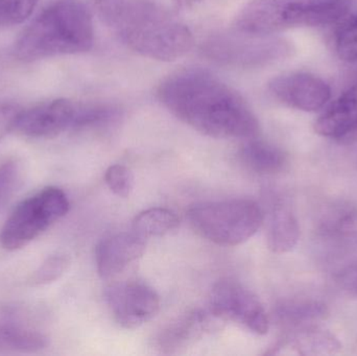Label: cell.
<instances>
[{
    "label": "cell",
    "mask_w": 357,
    "mask_h": 356,
    "mask_svg": "<svg viewBox=\"0 0 357 356\" xmlns=\"http://www.w3.org/2000/svg\"><path fill=\"white\" fill-rule=\"evenodd\" d=\"M21 311L4 309L0 314V353H36L48 346V338L37 328L23 321Z\"/></svg>",
    "instance_id": "cell-13"
},
{
    "label": "cell",
    "mask_w": 357,
    "mask_h": 356,
    "mask_svg": "<svg viewBox=\"0 0 357 356\" xmlns=\"http://www.w3.org/2000/svg\"><path fill=\"white\" fill-rule=\"evenodd\" d=\"M119 117V110L112 105L79 102L73 131L104 127V125H110Z\"/></svg>",
    "instance_id": "cell-21"
},
{
    "label": "cell",
    "mask_w": 357,
    "mask_h": 356,
    "mask_svg": "<svg viewBox=\"0 0 357 356\" xmlns=\"http://www.w3.org/2000/svg\"><path fill=\"white\" fill-rule=\"evenodd\" d=\"M21 180L18 161L8 160L0 165V210L14 196Z\"/></svg>",
    "instance_id": "cell-26"
},
{
    "label": "cell",
    "mask_w": 357,
    "mask_h": 356,
    "mask_svg": "<svg viewBox=\"0 0 357 356\" xmlns=\"http://www.w3.org/2000/svg\"><path fill=\"white\" fill-rule=\"evenodd\" d=\"M158 98L172 114L209 137L253 139L259 133V121L245 98L208 71L174 73L159 86Z\"/></svg>",
    "instance_id": "cell-1"
},
{
    "label": "cell",
    "mask_w": 357,
    "mask_h": 356,
    "mask_svg": "<svg viewBox=\"0 0 357 356\" xmlns=\"http://www.w3.org/2000/svg\"><path fill=\"white\" fill-rule=\"evenodd\" d=\"M201 1V0H180V3L182 6H193V4L197 3V2Z\"/></svg>",
    "instance_id": "cell-29"
},
{
    "label": "cell",
    "mask_w": 357,
    "mask_h": 356,
    "mask_svg": "<svg viewBox=\"0 0 357 356\" xmlns=\"http://www.w3.org/2000/svg\"><path fill=\"white\" fill-rule=\"evenodd\" d=\"M109 189L119 198H128L134 188V176L125 165H111L105 173Z\"/></svg>",
    "instance_id": "cell-25"
},
{
    "label": "cell",
    "mask_w": 357,
    "mask_h": 356,
    "mask_svg": "<svg viewBox=\"0 0 357 356\" xmlns=\"http://www.w3.org/2000/svg\"><path fill=\"white\" fill-rule=\"evenodd\" d=\"M67 194L61 188L48 186L25 199L6 219L0 229V246L17 251L29 246L68 213Z\"/></svg>",
    "instance_id": "cell-6"
},
{
    "label": "cell",
    "mask_w": 357,
    "mask_h": 356,
    "mask_svg": "<svg viewBox=\"0 0 357 356\" xmlns=\"http://www.w3.org/2000/svg\"><path fill=\"white\" fill-rule=\"evenodd\" d=\"M287 332L275 348L289 349L291 353L300 355H335L342 348L341 343L333 334L316 325Z\"/></svg>",
    "instance_id": "cell-15"
},
{
    "label": "cell",
    "mask_w": 357,
    "mask_h": 356,
    "mask_svg": "<svg viewBox=\"0 0 357 356\" xmlns=\"http://www.w3.org/2000/svg\"><path fill=\"white\" fill-rule=\"evenodd\" d=\"M239 157L247 169L259 175L281 173L287 165V157L282 150L254 138L243 146Z\"/></svg>",
    "instance_id": "cell-17"
},
{
    "label": "cell",
    "mask_w": 357,
    "mask_h": 356,
    "mask_svg": "<svg viewBox=\"0 0 357 356\" xmlns=\"http://www.w3.org/2000/svg\"><path fill=\"white\" fill-rule=\"evenodd\" d=\"M210 314L215 319L241 324L259 336L270 330L268 314L259 299L236 280L222 279L214 284Z\"/></svg>",
    "instance_id": "cell-8"
},
{
    "label": "cell",
    "mask_w": 357,
    "mask_h": 356,
    "mask_svg": "<svg viewBox=\"0 0 357 356\" xmlns=\"http://www.w3.org/2000/svg\"><path fill=\"white\" fill-rule=\"evenodd\" d=\"M344 18L335 31V52L344 62L357 64V15Z\"/></svg>",
    "instance_id": "cell-22"
},
{
    "label": "cell",
    "mask_w": 357,
    "mask_h": 356,
    "mask_svg": "<svg viewBox=\"0 0 357 356\" xmlns=\"http://www.w3.org/2000/svg\"><path fill=\"white\" fill-rule=\"evenodd\" d=\"M271 93L289 108L317 112L331 100V88L324 79L308 72L278 75L268 84Z\"/></svg>",
    "instance_id": "cell-11"
},
{
    "label": "cell",
    "mask_w": 357,
    "mask_h": 356,
    "mask_svg": "<svg viewBox=\"0 0 357 356\" xmlns=\"http://www.w3.org/2000/svg\"><path fill=\"white\" fill-rule=\"evenodd\" d=\"M191 228L222 247H235L257 233L264 222L258 203L245 199L199 203L187 212Z\"/></svg>",
    "instance_id": "cell-5"
},
{
    "label": "cell",
    "mask_w": 357,
    "mask_h": 356,
    "mask_svg": "<svg viewBox=\"0 0 357 356\" xmlns=\"http://www.w3.org/2000/svg\"><path fill=\"white\" fill-rule=\"evenodd\" d=\"M107 304L119 325L135 330L156 317L160 298L154 288L138 281H125L109 286Z\"/></svg>",
    "instance_id": "cell-10"
},
{
    "label": "cell",
    "mask_w": 357,
    "mask_h": 356,
    "mask_svg": "<svg viewBox=\"0 0 357 356\" xmlns=\"http://www.w3.org/2000/svg\"><path fill=\"white\" fill-rule=\"evenodd\" d=\"M146 238L135 232H123L105 238L96 247V261L98 275L111 279L123 273L146 252Z\"/></svg>",
    "instance_id": "cell-12"
},
{
    "label": "cell",
    "mask_w": 357,
    "mask_h": 356,
    "mask_svg": "<svg viewBox=\"0 0 357 356\" xmlns=\"http://www.w3.org/2000/svg\"><path fill=\"white\" fill-rule=\"evenodd\" d=\"M314 131L323 137L349 140L357 135V89L350 87L337 98L314 123Z\"/></svg>",
    "instance_id": "cell-14"
},
{
    "label": "cell",
    "mask_w": 357,
    "mask_h": 356,
    "mask_svg": "<svg viewBox=\"0 0 357 356\" xmlns=\"http://www.w3.org/2000/svg\"><path fill=\"white\" fill-rule=\"evenodd\" d=\"M209 325L208 315L199 311H191L163 330L157 338L156 346L163 353H176L201 338Z\"/></svg>",
    "instance_id": "cell-16"
},
{
    "label": "cell",
    "mask_w": 357,
    "mask_h": 356,
    "mask_svg": "<svg viewBox=\"0 0 357 356\" xmlns=\"http://www.w3.org/2000/svg\"><path fill=\"white\" fill-rule=\"evenodd\" d=\"M340 284L348 292L357 295V263L347 268L340 276Z\"/></svg>",
    "instance_id": "cell-28"
},
{
    "label": "cell",
    "mask_w": 357,
    "mask_h": 356,
    "mask_svg": "<svg viewBox=\"0 0 357 356\" xmlns=\"http://www.w3.org/2000/svg\"><path fill=\"white\" fill-rule=\"evenodd\" d=\"M350 0H252L236 18V31L256 36L297 27H316L341 21Z\"/></svg>",
    "instance_id": "cell-4"
},
{
    "label": "cell",
    "mask_w": 357,
    "mask_h": 356,
    "mask_svg": "<svg viewBox=\"0 0 357 356\" xmlns=\"http://www.w3.org/2000/svg\"><path fill=\"white\" fill-rule=\"evenodd\" d=\"M70 257L65 253H56L48 256L31 276L33 286H48L58 281L70 267Z\"/></svg>",
    "instance_id": "cell-23"
},
{
    "label": "cell",
    "mask_w": 357,
    "mask_h": 356,
    "mask_svg": "<svg viewBox=\"0 0 357 356\" xmlns=\"http://www.w3.org/2000/svg\"><path fill=\"white\" fill-rule=\"evenodd\" d=\"M299 238V224L291 209L284 205L275 207L268 224V245L270 250L277 254L291 252L297 246Z\"/></svg>",
    "instance_id": "cell-18"
},
{
    "label": "cell",
    "mask_w": 357,
    "mask_h": 356,
    "mask_svg": "<svg viewBox=\"0 0 357 356\" xmlns=\"http://www.w3.org/2000/svg\"><path fill=\"white\" fill-rule=\"evenodd\" d=\"M178 224L177 215L169 209L151 208L136 215L132 229L142 238H154L169 233Z\"/></svg>",
    "instance_id": "cell-20"
},
{
    "label": "cell",
    "mask_w": 357,
    "mask_h": 356,
    "mask_svg": "<svg viewBox=\"0 0 357 356\" xmlns=\"http://www.w3.org/2000/svg\"><path fill=\"white\" fill-rule=\"evenodd\" d=\"M77 105L79 102L62 98L19 109L12 132L31 139H52L73 131Z\"/></svg>",
    "instance_id": "cell-9"
},
{
    "label": "cell",
    "mask_w": 357,
    "mask_h": 356,
    "mask_svg": "<svg viewBox=\"0 0 357 356\" xmlns=\"http://www.w3.org/2000/svg\"><path fill=\"white\" fill-rule=\"evenodd\" d=\"M93 6L102 22L142 56L171 62L192 48L188 26L153 0H93Z\"/></svg>",
    "instance_id": "cell-2"
},
{
    "label": "cell",
    "mask_w": 357,
    "mask_h": 356,
    "mask_svg": "<svg viewBox=\"0 0 357 356\" xmlns=\"http://www.w3.org/2000/svg\"><path fill=\"white\" fill-rule=\"evenodd\" d=\"M328 315L326 305L318 301H287L276 309L277 322L287 330L314 325Z\"/></svg>",
    "instance_id": "cell-19"
},
{
    "label": "cell",
    "mask_w": 357,
    "mask_h": 356,
    "mask_svg": "<svg viewBox=\"0 0 357 356\" xmlns=\"http://www.w3.org/2000/svg\"><path fill=\"white\" fill-rule=\"evenodd\" d=\"M351 87L356 88V89H357V72H356V79H354V85H352Z\"/></svg>",
    "instance_id": "cell-30"
},
{
    "label": "cell",
    "mask_w": 357,
    "mask_h": 356,
    "mask_svg": "<svg viewBox=\"0 0 357 356\" xmlns=\"http://www.w3.org/2000/svg\"><path fill=\"white\" fill-rule=\"evenodd\" d=\"M19 108L15 105L1 102L0 104V142L13 130L15 117Z\"/></svg>",
    "instance_id": "cell-27"
},
{
    "label": "cell",
    "mask_w": 357,
    "mask_h": 356,
    "mask_svg": "<svg viewBox=\"0 0 357 356\" xmlns=\"http://www.w3.org/2000/svg\"><path fill=\"white\" fill-rule=\"evenodd\" d=\"M287 40L273 36L222 33L212 36L202 46V54L218 64L241 68H257L284 61L293 54Z\"/></svg>",
    "instance_id": "cell-7"
},
{
    "label": "cell",
    "mask_w": 357,
    "mask_h": 356,
    "mask_svg": "<svg viewBox=\"0 0 357 356\" xmlns=\"http://www.w3.org/2000/svg\"><path fill=\"white\" fill-rule=\"evenodd\" d=\"M40 0H0V27L14 26L33 15Z\"/></svg>",
    "instance_id": "cell-24"
},
{
    "label": "cell",
    "mask_w": 357,
    "mask_h": 356,
    "mask_svg": "<svg viewBox=\"0 0 357 356\" xmlns=\"http://www.w3.org/2000/svg\"><path fill=\"white\" fill-rule=\"evenodd\" d=\"M94 42L93 21L85 4L61 0L42 10L15 42L14 54L22 62L83 54Z\"/></svg>",
    "instance_id": "cell-3"
}]
</instances>
